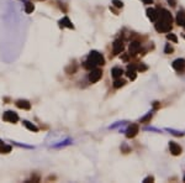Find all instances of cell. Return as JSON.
Instances as JSON below:
<instances>
[{
	"instance_id": "obj_18",
	"label": "cell",
	"mask_w": 185,
	"mask_h": 183,
	"mask_svg": "<svg viewBox=\"0 0 185 183\" xmlns=\"http://www.w3.org/2000/svg\"><path fill=\"white\" fill-rule=\"evenodd\" d=\"M33 9H35V6H33V4L32 3H26L25 4V11H26V14H31L32 11H33Z\"/></svg>"
},
{
	"instance_id": "obj_31",
	"label": "cell",
	"mask_w": 185,
	"mask_h": 183,
	"mask_svg": "<svg viewBox=\"0 0 185 183\" xmlns=\"http://www.w3.org/2000/svg\"><path fill=\"white\" fill-rule=\"evenodd\" d=\"M183 26H184V27H185V23H184V25H183Z\"/></svg>"
},
{
	"instance_id": "obj_2",
	"label": "cell",
	"mask_w": 185,
	"mask_h": 183,
	"mask_svg": "<svg viewBox=\"0 0 185 183\" xmlns=\"http://www.w3.org/2000/svg\"><path fill=\"white\" fill-rule=\"evenodd\" d=\"M156 30L158 32H169L172 30V22L163 19H159L156 23Z\"/></svg>"
},
{
	"instance_id": "obj_4",
	"label": "cell",
	"mask_w": 185,
	"mask_h": 183,
	"mask_svg": "<svg viewBox=\"0 0 185 183\" xmlns=\"http://www.w3.org/2000/svg\"><path fill=\"white\" fill-rule=\"evenodd\" d=\"M138 130H140V127H138L137 124H131V125L127 127V130H126V136L128 139L135 137L137 135V132H138Z\"/></svg>"
},
{
	"instance_id": "obj_30",
	"label": "cell",
	"mask_w": 185,
	"mask_h": 183,
	"mask_svg": "<svg viewBox=\"0 0 185 183\" xmlns=\"http://www.w3.org/2000/svg\"><path fill=\"white\" fill-rule=\"evenodd\" d=\"M184 182H185V177H184Z\"/></svg>"
},
{
	"instance_id": "obj_22",
	"label": "cell",
	"mask_w": 185,
	"mask_h": 183,
	"mask_svg": "<svg viewBox=\"0 0 185 183\" xmlns=\"http://www.w3.org/2000/svg\"><path fill=\"white\" fill-rule=\"evenodd\" d=\"M151 119H152V113H148L145 117H142V119H141V122H145V124H146V122L150 121Z\"/></svg>"
},
{
	"instance_id": "obj_8",
	"label": "cell",
	"mask_w": 185,
	"mask_h": 183,
	"mask_svg": "<svg viewBox=\"0 0 185 183\" xmlns=\"http://www.w3.org/2000/svg\"><path fill=\"white\" fill-rule=\"evenodd\" d=\"M169 150L174 156H178V155L181 153V147L179 146L176 142H174V141H170L169 142Z\"/></svg>"
},
{
	"instance_id": "obj_26",
	"label": "cell",
	"mask_w": 185,
	"mask_h": 183,
	"mask_svg": "<svg viewBox=\"0 0 185 183\" xmlns=\"http://www.w3.org/2000/svg\"><path fill=\"white\" fill-rule=\"evenodd\" d=\"M168 3H169L170 6H173V8H174L175 5H176V1H175V0H168Z\"/></svg>"
},
{
	"instance_id": "obj_7",
	"label": "cell",
	"mask_w": 185,
	"mask_h": 183,
	"mask_svg": "<svg viewBox=\"0 0 185 183\" xmlns=\"http://www.w3.org/2000/svg\"><path fill=\"white\" fill-rule=\"evenodd\" d=\"M122 51H123V42L121 40H116L114 45H112V52H114V55H118Z\"/></svg>"
},
{
	"instance_id": "obj_20",
	"label": "cell",
	"mask_w": 185,
	"mask_h": 183,
	"mask_svg": "<svg viewBox=\"0 0 185 183\" xmlns=\"http://www.w3.org/2000/svg\"><path fill=\"white\" fill-rule=\"evenodd\" d=\"M167 38L170 40V41H173L174 43H176V42H178V37L175 36L174 33H168V35H167Z\"/></svg>"
},
{
	"instance_id": "obj_9",
	"label": "cell",
	"mask_w": 185,
	"mask_h": 183,
	"mask_svg": "<svg viewBox=\"0 0 185 183\" xmlns=\"http://www.w3.org/2000/svg\"><path fill=\"white\" fill-rule=\"evenodd\" d=\"M140 50H141V43L137 42V41H135V42L131 43V45H130V48H128L130 55H132V56H135V55L138 53Z\"/></svg>"
},
{
	"instance_id": "obj_27",
	"label": "cell",
	"mask_w": 185,
	"mask_h": 183,
	"mask_svg": "<svg viewBox=\"0 0 185 183\" xmlns=\"http://www.w3.org/2000/svg\"><path fill=\"white\" fill-rule=\"evenodd\" d=\"M150 181H151V182L154 181V178H153L152 176H150V177H147V178H145V181H143V182H150Z\"/></svg>"
},
{
	"instance_id": "obj_6",
	"label": "cell",
	"mask_w": 185,
	"mask_h": 183,
	"mask_svg": "<svg viewBox=\"0 0 185 183\" xmlns=\"http://www.w3.org/2000/svg\"><path fill=\"white\" fill-rule=\"evenodd\" d=\"M172 67L174 68L176 72H181V70L185 68V61L183 60V58H178V60H175L172 63Z\"/></svg>"
},
{
	"instance_id": "obj_24",
	"label": "cell",
	"mask_w": 185,
	"mask_h": 183,
	"mask_svg": "<svg viewBox=\"0 0 185 183\" xmlns=\"http://www.w3.org/2000/svg\"><path fill=\"white\" fill-rule=\"evenodd\" d=\"M173 51H174V50H173V47H172L169 43L165 46V50H164V52H165V53H172Z\"/></svg>"
},
{
	"instance_id": "obj_19",
	"label": "cell",
	"mask_w": 185,
	"mask_h": 183,
	"mask_svg": "<svg viewBox=\"0 0 185 183\" xmlns=\"http://www.w3.org/2000/svg\"><path fill=\"white\" fill-rule=\"evenodd\" d=\"M125 84H126V80H123V79H120V78H117V79H115L114 87H115V88H120V87H123Z\"/></svg>"
},
{
	"instance_id": "obj_10",
	"label": "cell",
	"mask_w": 185,
	"mask_h": 183,
	"mask_svg": "<svg viewBox=\"0 0 185 183\" xmlns=\"http://www.w3.org/2000/svg\"><path fill=\"white\" fill-rule=\"evenodd\" d=\"M147 16L151 19V21H157L158 20V11L156 9H147Z\"/></svg>"
},
{
	"instance_id": "obj_13",
	"label": "cell",
	"mask_w": 185,
	"mask_h": 183,
	"mask_svg": "<svg viewBox=\"0 0 185 183\" xmlns=\"http://www.w3.org/2000/svg\"><path fill=\"white\" fill-rule=\"evenodd\" d=\"M59 25H61V27H68V28H74L73 23L70 22V20L68 19V17H63V19L59 21Z\"/></svg>"
},
{
	"instance_id": "obj_12",
	"label": "cell",
	"mask_w": 185,
	"mask_h": 183,
	"mask_svg": "<svg viewBox=\"0 0 185 183\" xmlns=\"http://www.w3.org/2000/svg\"><path fill=\"white\" fill-rule=\"evenodd\" d=\"M176 23L179 26H183L185 23V11L180 10L178 13V15H176Z\"/></svg>"
},
{
	"instance_id": "obj_3",
	"label": "cell",
	"mask_w": 185,
	"mask_h": 183,
	"mask_svg": "<svg viewBox=\"0 0 185 183\" xmlns=\"http://www.w3.org/2000/svg\"><path fill=\"white\" fill-rule=\"evenodd\" d=\"M101 77H103V70L99 68H93L89 74V80H90V83H96Z\"/></svg>"
},
{
	"instance_id": "obj_25",
	"label": "cell",
	"mask_w": 185,
	"mask_h": 183,
	"mask_svg": "<svg viewBox=\"0 0 185 183\" xmlns=\"http://www.w3.org/2000/svg\"><path fill=\"white\" fill-rule=\"evenodd\" d=\"M146 69H147V66H145V64H140V67H138L140 72H143V70H146Z\"/></svg>"
},
{
	"instance_id": "obj_17",
	"label": "cell",
	"mask_w": 185,
	"mask_h": 183,
	"mask_svg": "<svg viewBox=\"0 0 185 183\" xmlns=\"http://www.w3.org/2000/svg\"><path fill=\"white\" fill-rule=\"evenodd\" d=\"M23 125H25L28 130H31V131H38V129H37V126H35L33 124H31V122H28V121H23Z\"/></svg>"
},
{
	"instance_id": "obj_1",
	"label": "cell",
	"mask_w": 185,
	"mask_h": 183,
	"mask_svg": "<svg viewBox=\"0 0 185 183\" xmlns=\"http://www.w3.org/2000/svg\"><path fill=\"white\" fill-rule=\"evenodd\" d=\"M103 64H105V60H104L103 55L96 51H91L90 55L88 56V60L84 62V68L93 69L96 66H103Z\"/></svg>"
},
{
	"instance_id": "obj_11",
	"label": "cell",
	"mask_w": 185,
	"mask_h": 183,
	"mask_svg": "<svg viewBox=\"0 0 185 183\" xmlns=\"http://www.w3.org/2000/svg\"><path fill=\"white\" fill-rule=\"evenodd\" d=\"M16 107L20 108V109H25V110H28L30 108H31V104H30L27 100H17L16 102Z\"/></svg>"
},
{
	"instance_id": "obj_21",
	"label": "cell",
	"mask_w": 185,
	"mask_h": 183,
	"mask_svg": "<svg viewBox=\"0 0 185 183\" xmlns=\"http://www.w3.org/2000/svg\"><path fill=\"white\" fill-rule=\"evenodd\" d=\"M112 5L120 9V8H122V6H123V3L121 1V0H112Z\"/></svg>"
},
{
	"instance_id": "obj_14",
	"label": "cell",
	"mask_w": 185,
	"mask_h": 183,
	"mask_svg": "<svg viewBox=\"0 0 185 183\" xmlns=\"http://www.w3.org/2000/svg\"><path fill=\"white\" fill-rule=\"evenodd\" d=\"M122 73H123V70H122V68H120V67H115V68H112V70H111V75L114 77L115 79L121 78Z\"/></svg>"
},
{
	"instance_id": "obj_29",
	"label": "cell",
	"mask_w": 185,
	"mask_h": 183,
	"mask_svg": "<svg viewBox=\"0 0 185 183\" xmlns=\"http://www.w3.org/2000/svg\"><path fill=\"white\" fill-rule=\"evenodd\" d=\"M183 37H184V38H185V33H183Z\"/></svg>"
},
{
	"instance_id": "obj_23",
	"label": "cell",
	"mask_w": 185,
	"mask_h": 183,
	"mask_svg": "<svg viewBox=\"0 0 185 183\" xmlns=\"http://www.w3.org/2000/svg\"><path fill=\"white\" fill-rule=\"evenodd\" d=\"M168 131H170L173 135H175V136H183L184 132L181 131H175V130H173V129H168Z\"/></svg>"
},
{
	"instance_id": "obj_28",
	"label": "cell",
	"mask_w": 185,
	"mask_h": 183,
	"mask_svg": "<svg viewBox=\"0 0 185 183\" xmlns=\"http://www.w3.org/2000/svg\"><path fill=\"white\" fill-rule=\"evenodd\" d=\"M145 4H147V5H150V4H152L153 3V0H142Z\"/></svg>"
},
{
	"instance_id": "obj_16",
	"label": "cell",
	"mask_w": 185,
	"mask_h": 183,
	"mask_svg": "<svg viewBox=\"0 0 185 183\" xmlns=\"http://www.w3.org/2000/svg\"><path fill=\"white\" fill-rule=\"evenodd\" d=\"M10 151H11V146L0 142V153H8Z\"/></svg>"
},
{
	"instance_id": "obj_15",
	"label": "cell",
	"mask_w": 185,
	"mask_h": 183,
	"mask_svg": "<svg viewBox=\"0 0 185 183\" xmlns=\"http://www.w3.org/2000/svg\"><path fill=\"white\" fill-rule=\"evenodd\" d=\"M127 77L131 79V80H133L136 79V70H135V66H128V69H127Z\"/></svg>"
},
{
	"instance_id": "obj_5",
	"label": "cell",
	"mask_w": 185,
	"mask_h": 183,
	"mask_svg": "<svg viewBox=\"0 0 185 183\" xmlns=\"http://www.w3.org/2000/svg\"><path fill=\"white\" fill-rule=\"evenodd\" d=\"M3 119L5 121H9V122H16L19 120V116H17V114L14 113V111H6V113L4 114Z\"/></svg>"
}]
</instances>
